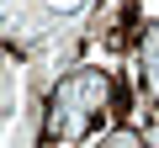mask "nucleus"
Returning a JSON list of instances; mask_svg holds the SVG:
<instances>
[{
  "label": "nucleus",
  "mask_w": 159,
  "mask_h": 148,
  "mask_svg": "<svg viewBox=\"0 0 159 148\" xmlns=\"http://www.w3.org/2000/svg\"><path fill=\"white\" fill-rule=\"evenodd\" d=\"M133 90L122 85V74L106 63H74L53 74L43 101H37V143L43 148H85L96 132L117 127L133 116Z\"/></svg>",
  "instance_id": "1"
},
{
  "label": "nucleus",
  "mask_w": 159,
  "mask_h": 148,
  "mask_svg": "<svg viewBox=\"0 0 159 148\" xmlns=\"http://www.w3.org/2000/svg\"><path fill=\"white\" fill-rule=\"evenodd\" d=\"M106 0H0V48L21 53L43 80L85 58Z\"/></svg>",
  "instance_id": "2"
},
{
  "label": "nucleus",
  "mask_w": 159,
  "mask_h": 148,
  "mask_svg": "<svg viewBox=\"0 0 159 148\" xmlns=\"http://www.w3.org/2000/svg\"><path fill=\"white\" fill-rule=\"evenodd\" d=\"M48 80L11 48H0V148H43L37 143V101Z\"/></svg>",
  "instance_id": "3"
},
{
  "label": "nucleus",
  "mask_w": 159,
  "mask_h": 148,
  "mask_svg": "<svg viewBox=\"0 0 159 148\" xmlns=\"http://www.w3.org/2000/svg\"><path fill=\"white\" fill-rule=\"evenodd\" d=\"M148 21H154V16H143L138 0H117V11H111V16L101 11L96 37H101V48H106V53H138V42H143Z\"/></svg>",
  "instance_id": "4"
},
{
  "label": "nucleus",
  "mask_w": 159,
  "mask_h": 148,
  "mask_svg": "<svg viewBox=\"0 0 159 148\" xmlns=\"http://www.w3.org/2000/svg\"><path fill=\"white\" fill-rule=\"evenodd\" d=\"M154 80H159V27L148 21L143 42H138V95H143V132H154Z\"/></svg>",
  "instance_id": "5"
},
{
  "label": "nucleus",
  "mask_w": 159,
  "mask_h": 148,
  "mask_svg": "<svg viewBox=\"0 0 159 148\" xmlns=\"http://www.w3.org/2000/svg\"><path fill=\"white\" fill-rule=\"evenodd\" d=\"M96 148H154V132H143L133 122H117V127L96 132Z\"/></svg>",
  "instance_id": "6"
}]
</instances>
